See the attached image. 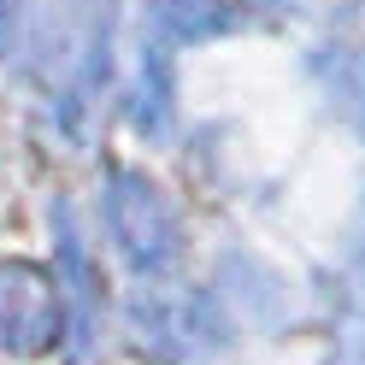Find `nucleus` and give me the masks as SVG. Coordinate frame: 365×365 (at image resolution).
Listing matches in <instances>:
<instances>
[{
  "mask_svg": "<svg viewBox=\"0 0 365 365\" xmlns=\"http://www.w3.org/2000/svg\"><path fill=\"white\" fill-rule=\"evenodd\" d=\"M101 212H106L112 242H118V259L135 271V277H165V271H177L182 224L171 212V200L159 195V182H148L130 165H112L106 189H101Z\"/></svg>",
  "mask_w": 365,
  "mask_h": 365,
  "instance_id": "nucleus-1",
  "label": "nucleus"
},
{
  "mask_svg": "<svg viewBox=\"0 0 365 365\" xmlns=\"http://www.w3.org/2000/svg\"><path fill=\"white\" fill-rule=\"evenodd\" d=\"M124 318H130V336L148 354L177 359V365H207L230 341V324H224L218 301L200 289H142Z\"/></svg>",
  "mask_w": 365,
  "mask_h": 365,
  "instance_id": "nucleus-2",
  "label": "nucleus"
},
{
  "mask_svg": "<svg viewBox=\"0 0 365 365\" xmlns=\"http://www.w3.org/2000/svg\"><path fill=\"white\" fill-rule=\"evenodd\" d=\"M59 283L48 265H30V259H12L0 265V354H48L59 341Z\"/></svg>",
  "mask_w": 365,
  "mask_h": 365,
  "instance_id": "nucleus-3",
  "label": "nucleus"
},
{
  "mask_svg": "<svg viewBox=\"0 0 365 365\" xmlns=\"http://www.w3.org/2000/svg\"><path fill=\"white\" fill-rule=\"evenodd\" d=\"M53 230H59L53 283H59V307L71 312V359H88V348H95V265H88L71 200H53Z\"/></svg>",
  "mask_w": 365,
  "mask_h": 365,
  "instance_id": "nucleus-4",
  "label": "nucleus"
},
{
  "mask_svg": "<svg viewBox=\"0 0 365 365\" xmlns=\"http://www.w3.org/2000/svg\"><path fill=\"white\" fill-rule=\"evenodd\" d=\"M130 118L142 135H171L177 124V88H171V41H148L142 36V48H135V88H130Z\"/></svg>",
  "mask_w": 365,
  "mask_h": 365,
  "instance_id": "nucleus-5",
  "label": "nucleus"
},
{
  "mask_svg": "<svg viewBox=\"0 0 365 365\" xmlns=\"http://www.w3.org/2000/svg\"><path fill=\"white\" fill-rule=\"evenodd\" d=\"M142 18L159 41H218L242 24L230 0H142Z\"/></svg>",
  "mask_w": 365,
  "mask_h": 365,
  "instance_id": "nucleus-6",
  "label": "nucleus"
},
{
  "mask_svg": "<svg viewBox=\"0 0 365 365\" xmlns=\"http://www.w3.org/2000/svg\"><path fill=\"white\" fill-rule=\"evenodd\" d=\"M354 254L365 259V207H359V224H354Z\"/></svg>",
  "mask_w": 365,
  "mask_h": 365,
  "instance_id": "nucleus-7",
  "label": "nucleus"
},
{
  "mask_svg": "<svg viewBox=\"0 0 365 365\" xmlns=\"http://www.w3.org/2000/svg\"><path fill=\"white\" fill-rule=\"evenodd\" d=\"M354 336H359V348H365V324H359V330H354Z\"/></svg>",
  "mask_w": 365,
  "mask_h": 365,
  "instance_id": "nucleus-8",
  "label": "nucleus"
}]
</instances>
